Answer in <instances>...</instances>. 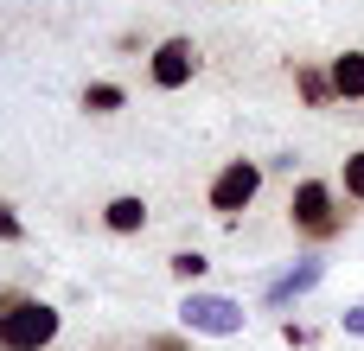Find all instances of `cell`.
<instances>
[{"mask_svg":"<svg viewBox=\"0 0 364 351\" xmlns=\"http://www.w3.org/2000/svg\"><path fill=\"white\" fill-rule=\"evenodd\" d=\"M256 192H262V160H224L211 192H205V205H211V217L230 224V217H243L256 205Z\"/></svg>","mask_w":364,"mask_h":351,"instance_id":"cell-4","label":"cell"},{"mask_svg":"<svg viewBox=\"0 0 364 351\" xmlns=\"http://www.w3.org/2000/svg\"><path fill=\"white\" fill-rule=\"evenodd\" d=\"M243 326H250L243 301L211 294V288H186V301H179V333L186 339H237Z\"/></svg>","mask_w":364,"mask_h":351,"instance_id":"cell-2","label":"cell"},{"mask_svg":"<svg viewBox=\"0 0 364 351\" xmlns=\"http://www.w3.org/2000/svg\"><path fill=\"white\" fill-rule=\"evenodd\" d=\"M326 77H333V96L339 102H364V51H339L326 64Z\"/></svg>","mask_w":364,"mask_h":351,"instance_id":"cell-8","label":"cell"},{"mask_svg":"<svg viewBox=\"0 0 364 351\" xmlns=\"http://www.w3.org/2000/svg\"><path fill=\"white\" fill-rule=\"evenodd\" d=\"M102 224H109L115 237H141V230H147V198H141V192H115V198L102 205Z\"/></svg>","mask_w":364,"mask_h":351,"instance_id":"cell-7","label":"cell"},{"mask_svg":"<svg viewBox=\"0 0 364 351\" xmlns=\"http://www.w3.org/2000/svg\"><path fill=\"white\" fill-rule=\"evenodd\" d=\"M147 77H154V90H186V83L198 77V45H192L186 32L160 38L154 58H147Z\"/></svg>","mask_w":364,"mask_h":351,"instance_id":"cell-5","label":"cell"},{"mask_svg":"<svg viewBox=\"0 0 364 351\" xmlns=\"http://www.w3.org/2000/svg\"><path fill=\"white\" fill-rule=\"evenodd\" d=\"M339 192H346L352 205H364V147H358V153H346V166H339Z\"/></svg>","mask_w":364,"mask_h":351,"instance_id":"cell-12","label":"cell"},{"mask_svg":"<svg viewBox=\"0 0 364 351\" xmlns=\"http://www.w3.org/2000/svg\"><path fill=\"white\" fill-rule=\"evenodd\" d=\"M58 326H64V313L51 307V301H13L6 313H0V351H45L58 339Z\"/></svg>","mask_w":364,"mask_h":351,"instance_id":"cell-3","label":"cell"},{"mask_svg":"<svg viewBox=\"0 0 364 351\" xmlns=\"http://www.w3.org/2000/svg\"><path fill=\"white\" fill-rule=\"evenodd\" d=\"M294 90H301L307 109H333V102H339V96H333V77H326L320 64H294Z\"/></svg>","mask_w":364,"mask_h":351,"instance_id":"cell-9","label":"cell"},{"mask_svg":"<svg viewBox=\"0 0 364 351\" xmlns=\"http://www.w3.org/2000/svg\"><path fill=\"white\" fill-rule=\"evenodd\" d=\"M339 326H346V339H364V301H358V307H346V313H339Z\"/></svg>","mask_w":364,"mask_h":351,"instance_id":"cell-16","label":"cell"},{"mask_svg":"<svg viewBox=\"0 0 364 351\" xmlns=\"http://www.w3.org/2000/svg\"><path fill=\"white\" fill-rule=\"evenodd\" d=\"M320 281H326V262H320V256H301V262H288V269H282V275L262 288V307H275V313H282V307L307 301Z\"/></svg>","mask_w":364,"mask_h":351,"instance_id":"cell-6","label":"cell"},{"mask_svg":"<svg viewBox=\"0 0 364 351\" xmlns=\"http://www.w3.org/2000/svg\"><path fill=\"white\" fill-rule=\"evenodd\" d=\"M0 243H26V217L13 205H0Z\"/></svg>","mask_w":364,"mask_h":351,"instance_id":"cell-13","label":"cell"},{"mask_svg":"<svg viewBox=\"0 0 364 351\" xmlns=\"http://www.w3.org/2000/svg\"><path fill=\"white\" fill-rule=\"evenodd\" d=\"M122 102H128V90H122V83H102V77H96V83H83V109H90V115H115Z\"/></svg>","mask_w":364,"mask_h":351,"instance_id":"cell-10","label":"cell"},{"mask_svg":"<svg viewBox=\"0 0 364 351\" xmlns=\"http://www.w3.org/2000/svg\"><path fill=\"white\" fill-rule=\"evenodd\" d=\"M282 345H314V326H301V320H282Z\"/></svg>","mask_w":364,"mask_h":351,"instance_id":"cell-15","label":"cell"},{"mask_svg":"<svg viewBox=\"0 0 364 351\" xmlns=\"http://www.w3.org/2000/svg\"><path fill=\"white\" fill-rule=\"evenodd\" d=\"M13 301H26V294H13V288H0V313H6V307H13Z\"/></svg>","mask_w":364,"mask_h":351,"instance_id":"cell-17","label":"cell"},{"mask_svg":"<svg viewBox=\"0 0 364 351\" xmlns=\"http://www.w3.org/2000/svg\"><path fill=\"white\" fill-rule=\"evenodd\" d=\"M166 269H173L186 288H198V281L211 275V256H205V249H173V256H166Z\"/></svg>","mask_w":364,"mask_h":351,"instance_id":"cell-11","label":"cell"},{"mask_svg":"<svg viewBox=\"0 0 364 351\" xmlns=\"http://www.w3.org/2000/svg\"><path fill=\"white\" fill-rule=\"evenodd\" d=\"M288 224H294V237H307V243H333V237H346L352 211L339 205V192H333L326 179H301L294 198H288Z\"/></svg>","mask_w":364,"mask_h":351,"instance_id":"cell-1","label":"cell"},{"mask_svg":"<svg viewBox=\"0 0 364 351\" xmlns=\"http://www.w3.org/2000/svg\"><path fill=\"white\" fill-rule=\"evenodd\" d=\"M141 351H192L186 333H154V339H141Z\"/></svg>","mask_w":364,"mask_h":351,"instance_id":"cell-14","label":"cell"}]
</instances>
